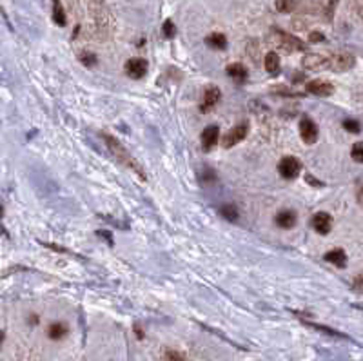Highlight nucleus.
Returning <instances> with one entry per match:
<instances>
[{
  "label": "nucleus",
  "instance_id": "obj_1",
  "mask_svg": "<svg viewBox=\"0 0 363 361\" xmlns=\"http://www.w3.org/2000/svg\"><path fill=\"white\" fill-rule=\"evenodd\" d=\"M102 136H104L105 144H107L109 151L115 154V158L118 160L120 164H124L126 167H129V169H133L135 173H138V175H140V178H145V173L142 171V167L138 165V162L133 158L131 154L127 153V149L120 144V140H116L115 136H111V134H107V133H104Z\"/></svg>",
  "mask_w": 363,
  "mask_h": 361
},
{
  "label": "nucleus",
  "instance_id": "obj_2",
  "mask_svg": "<svg viewBox=\"0 0 363 361\" xmlns=\"http://www.w3.org/2000/svg\"><path fill=\"white\" fill-rule=\"evenodd\" d=\"M269 40H271V44H274L276 48L284 49L285 53H294V51H301V49H303V42H301L300 38L292 37L289 33L280 31V29L271 33Z\"/></svg>",
  "mask_w": 363,
  "mask_h": 361
},
{
  "label": "nucleus",
  "instance_id": "obj_3",
  "mask_svg": "<svg viewBox=\"0 0 363 361\" xmlns=\"http://www.w3.org/2000/svg\"><path fill=\"white\" fill-rule=\"evenodd\" d=\"M278 173L285 180H294L301 173V162L296 156H284L278 164Z\"/></svg>",
  "mask_w": 363,
  "mask_h": 361
},
{
  "label": "nucleus",
  "instance_id": "obj_4",
  "mask_svg": "<svg viewBox=\"0 0 363 361\" xmlns=\"http://www.w3.org/2000/svg\"><path fill=\"white\" fill-rule=\"evenodd\" d=\"M354 64H356V59L351 53H345V51H338V53L329 57V69L336 71V73L349 71L351 67H354Z\"/></svg>",
  "mask_w": 363,
  "mask_h": 361
},
{
  "label": "nucleus",
  "instance_id": "obj_5",
  "mask_svg": "<svg viewBox=\"0 0 363 361\" xmlns=\"http://www.w3.org/2000/svg\"><path fill=\"white\" fill-rule=\"evenodd\" d=\"M247 133H249V123L247 122L238 123V125H234L232 129H229V133H227L225 136H223V140H221V145L225 149L234 147V145L240 144L242 140H245Z\"/></svg>",
  "mask_w": 363,
  "mask_h": 361
},
{
  "label": "nucleus",
  "instance_id": "obj_6",
  "mask_svg": "<svg viewBox=\"0 0 363 361\" xmlns=\"http://www.w3.org/2000/svg\"><path fill=\"white\" fill-rule=\"evenodd\" d=\"M221 93L216 85H207L204 89V95H202V104H200V111L202 113H209L216 107V104L220 102Z\"/></svg>",
  "mask_w": 363,
  "mask_h": 361
},
{
  "label": "nucleus",
  "instance_id": "obj_7",
  "mask_svg": "<svg viewBox=\"0 0 363 361\" xmlns=\"http://www.w3.org/2000/svg\"><path fill=\"white\" fill-rule=\"evenodd\" d=\"M147 60L144 59H129L126 62V65H124V69H126L127 76H131V78L135 80H140L145 76V73H147Z\"/></svg>",
  "mask_w": 363,
  "mask_h": 361
},
{
  "label": "nucleus",
  "instance_id": "obj_8",
  "mask_svg": "<svg viewBox=\"0 0 363 361\" xmlns=\"http://www.w3.org/2000/svg\"><path fill=\"white\" fill-rule=\"evenodd\" d=\"M318 125H316L314 122H312L309 117H303L300 122V136L301 140L305 142V144L312 145L316 144V140H318Z\"/></svg>",
  "mask_w": 363,
  "mask_h": 361
},
{
  "label": "nucleus",
  "instance_id": "obj_9",
  "mask_svg": "<svg viewBox=\"0 0 363 361\" xmlns=\"http://www.w3.org/2000/svg\"><path fill=\"white\" fill-rule=\"evenodd\" d=\"M311 223L316 233L321 234V236H325V234L331 233V229H332V216L329 213H325V211H320V213H316L314 216H312Z\"/></svg>",
  "mask_w": 363,
  "mask_h": 361
},
{
  "label": "nucleus",
  "instance_id": "obj_10",
  "mask_svg": "<svg viewBox=\"0 0 363 361\" xmlns=\"http://www.w3.org/2000/svg\"><path fill=\"white\" fill-rule=\"evenodd\" d=\"M305 89L314 96H331L334 93V85L327 80H311L305 84Z\"/></svg>",
  "mask_w": 363,
  "mask_h": 361
},
{
  "label": "nucleus",
  "instance_id": "obj_11",
  "mask_svg": "<svg viewBox=\"0 0 363 361\" xmlns=\"http://www.w3.org/2000/svg\"><path fill=\"white\" fill-rule=\"evenodd\" d=\"M301 65L309 71H320V69H323V67H329V59H325L323 55L309 53L303 57Z\"/></svg>",
  "mask_w": 363,
  "mask_h": 361
},
{
  "label": "nucleus",
  "instance_id": "obj_12",
  "mask_svg": "<svg viewBox=\"0 0 363 361\" xmlns=\"http://www.w3.org/2000/svg\"><path fill=\"white\" fill-rule=\"evenodd\" d=\"M218 133H220V127L218 125H207L202 133V147L204 151H211L215 147L216 142H218Z\"/></svg>",
  "mask_w": 363,
  "mask_h": 361
},
{
  "label": "nucleus",
  "instance_id": "obj_13",
  "mask_svg": "<svg viewBox=\"0 0 363 361\" xmlns=\"http://www.w3.org/2000/svg\"><path fill=\"white\" fill-rule=\"evenodd\" d=\"M276 225L282 229H292L296 225V213L294 211H289V209H284L276 214Z\"/></svg>",
  "mask_w": 363,
  "mask_h": 361
},
{
  "label": "nucleus",
  "instance_id": "obj_14",
  "mask_svg": "<svg viewBox=\"0 0 363 361\" xmlns=\"http://www.w3.org/2000/svg\"><path fill=\"white\" fill-rule=\"evenodd\" d=\"M325 261H329L332 265L343 269V267L347 265V254H345V250L343 249H332L325 254Z\"/></svg>",
  "mask_w": 363,
  "mask_h": 361
},
{
  "label": "nucleus",
  "instance_id": "obj_15",
  "mask_svg": "<svg viewBox=\"0 0 363 361\" xmlns=\"http://www.w3.org/2000/svg\"><path fill=\"white\" fill-rule=\"evenodd\" d=\"M48 336L55 341L62 340V338L68 336V325L62 323V321H55V323H51L48 327Z\"/></svg>",
  "mask_w": 363,
  "mask_h": 361
},
{
  "label": "nucleus",
  "instance_id": "obj_16",
  "mask_svg": "<svg viewBox=\"0 0 363 361\" xmlns=\"http://www.w3.org/2000/svg\"><path fill=\"white\" fill-rule=\"evenodd\" d=\"M263 64H265V69L267 73L271 74H278L280 69H282V64H280V57L274 51L265 55V60H263Z\"/></svg>",
  "mask_w": 363,
  "mask_h": 361
},
{
  "label": "nucleus",
  "instance_id": "obj_17",
  "mask_svg": "<svg viewBox=\"0 0 363 361\" xmlns=\"http://www.w3.org/2000/svg\"><path fill=\"white\" fill-rule=\"evenodd\" d=\"M227 74L231 76L232 80H236V82H243V80L247 78V69H245V65L243 64H229L227 65Z\"/></svg>",
  "mask_w": 363,
  "mask_h": 361
},
{
  "label": "nucleus",
  "instance_id": "obj_18",
  "mask_svg": "<svg viewBox=\"0 0 363 361\" xmlns=\"http://www.w3.org/2000/svg\"><path fill=\"white\" fill-rule=\"evenodd\" d=\"M206 44L213 49H225L227 38H225V35H221V33H213V35H209V37L206 38Z\"/></svg>",
  "mask_w": 363,
  "mask_h": 361
},
{
  "label": "nucleus",
  "instance_id": "obj_19",
  "mask_svg": "<svg viewBox=\"0 0 363 361\" xmlns=\"http://www.w3.org/2000/svg\"><path fill=\"white\" fill-rule=\"evenodd\" d=\"M53 20L57 22L58 26H66V24H68L66 11H64L62 2H60V0H53Z\"/></svg>",
  "mask_w": 363,
  "mask_h": 361
},
{
  "label": "nucleus",
  "instance_id": "obj_20",
  "mask_svg": "<svg viewBox=\"0 0 363 361\" xmlns=\"http://www.w3.org/2000/svg\"><path fill=\"white\" fill-rule=\"evenodd\" d=\"M220 214L225 218V220H229V222H236L238 220V209H236V205H232V203H225V205H221Z\"/></svg>",
  "mask_w": 363,
  "mask_h": 361
},
{
  "label": "nucleus",
  "instance_id": "obj_21",
  "mask_svg": "<svg viewBox=\"0 0 363 361\" xmlns=\"http://www.w3.org/2000/svg\"><path fill=\"white\" fill-rule=\"evenodd\" d=\"M276 9L280 13H290L296 7V0H276Z\"/></svg>",
  "mask_w": 363,
  "mask_h": 361
},
{
  "label": "nucleus",
  "instance_id": "obj_22",
  "mask_svg": "<svg viewBox=\"0 0 363 361\" xmlns=\"http://www.w3.org/2000/svg\"><path fill=\"white\" fill-rule=\"evenodd\" d=\"M343 127L347 129V133H353V134H358L360 131H362V125H360L356 120H353V118H347V120H343L342 123Z\"/></svg>",
  "mask_w": 363,
  "mask_h": 361
},
{
  "label": "nucleus",
  "instance_id": "obj_23",
  "mask_svg": "<svg viewBox=\"0 0 363 361\" xmlns=\"http://www.w3.org/2000/svg\"><path fill=\"white\" fill-rule=\"evenodd\" d=\"M351 156H353L354 162H358V164H363V142H358V144L353 145Z\"/></svg>",
  "mask_w": 363,
  "mask_h": 361
},
{
  "label": "nucleus",
  "instance_id": "obj_24",
  "mask_svg": "<svg viewBox=\"0 0 363 361\" xmlns=\"http://www.w3.org/2000/svg\"><path fill=\"white\" fill-rule=\"evenodd\" d=\"M162 31H163V37H165V38H173L174 33H176V27H174L173 20H165V22H163Z\"/></svg>",
  "mask_w": 363,
  "mask_h": 361
},
{
  "label": "nucleus",
  "instance_id": "obj_25",
  "mask_svg": "<svg viewBox=\"0 0 363 361\" xmlns=\"http://www.w3.org/2000/svg\"><path fill=\"white\" fill-rule=\"evenodd\" d=\"M305 323L311 325L312 329L321 330V332H325V334H329V336H336V338H345L343 334H340V332H336V330H332V329H327V327H323V325H314V323H309V321H305Z\"/></svg>",
  "mask_w": 363,
  "mask_h": 361
},
{
  "label": "nucleus",
  "instance_id": "obj_26",
  "mask_svg": "<svg viewBox=\"0 0 363 361\" xmlns=\"http://www.w3.org/2000/svg\"><path fill=\"white\" fill-rule=\"evenodd\" d=\"M82 62H84L85 65H95L96 57L93 53H85V55H82Z\"/></svg>",
  "mask_w": 363,
  "mask_h": 361
},
{
  "label": "nucleus",
  "instance_id": "obj_27",
  "mask_svg": "<svg viewBox=\"0 0 363 361\" xmlns=\"http://www.w3.org/2000/svg\"><path fill=\"white\" fill-rule=\"evenodd\" d=\"M167 358L169 361H185L182 354H178L176 351H167Z\"/></svg>",
  "mask_w": 363,
  "mask_h": 361
},
{
  "label": "nucleus",
  "instance_id": "obj_28",
  "mask_svg": "<svg viewBox=\"0 0 363 361\" xmlns=\"http://www.w3.org/2000/svg\"><path fill=\"white\" fill-rule=\"evenodd\" d=\"M309 40H311V42H323V40H325V37H323L321 33H318V31H312L311 35H309Z\"/></svg>",
  "mask_w": 363,
  "mask_h": 361
},
{
  "label": "nucleus",
  "instance_id": "obj_29",
  "mask_svg": "<svg viewBox=\"0 0 363 361\" xmlns=\"http://www.w3.org/2000/svg\"><path fill=\"white\" fill-rule=\"evenodd\" d=\"M135 332H137V336L140 338V340H142V338H144V332L140 330V327H138V325H135Z\"/></svg>",
  "mask_w": 363,
  "mask_h": 361
}]
</instances>
